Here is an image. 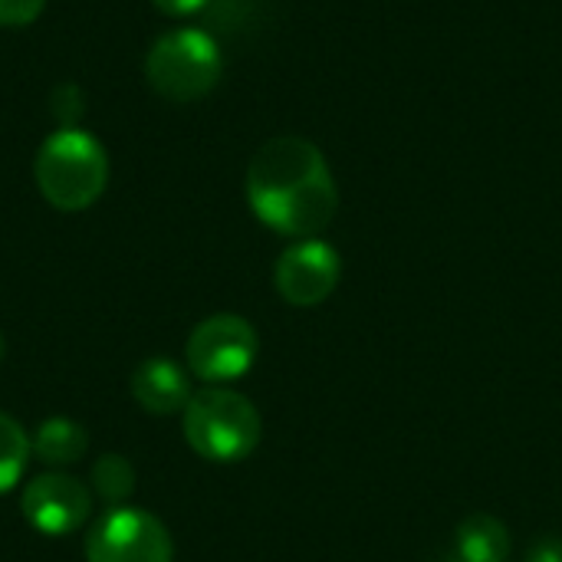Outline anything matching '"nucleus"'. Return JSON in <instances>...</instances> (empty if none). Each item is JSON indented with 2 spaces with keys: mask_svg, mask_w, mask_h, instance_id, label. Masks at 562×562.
Listing matches in <instances>:
<instances>
[{
  "mask_svg": "<svg viewBox=\"0 0 562 562\" xmlns=\"http://www.w3.org/2000/svg\"><path fill=\"white\" fill-rule=\"evenodd\" d=\"M438 562H464V560H458V557L451 553V557H445V560H438Z\"/></svg>",
  "mask_w": 562,
  "mask_h": 562,
  "instance_id": "17",
  "label": "nucleus"
},
{
  "mask_svg": "<svg viewBox=\"0 0 562 562\" xmlns=\"http://www.w3.org/2000/svg\"><path fill=\"white\" fill-rule=\"evenodd\" d=\"M165 16H191L207 7V0H151Z\"/></svg>",
  "mask_w": 562,
  "mask_h": 562,
  "instance_id": "16",
  "label": "nucleus"
},
{
  "mask_svg": "<svg viewBox=\"0 0 562 562\" xmlns=\"http://www.w3.org/2000/svg\"><path fill=\"white\" fill-rule=\"evenodd\" d=\"M92 487L102 501L119 507L135 491V471L122 454H102L92 464Z\"/></svg>",
  "mask_w": 562,
  "mask_h": 562,
  "instance_id": "13",
  "label": "nucleus"
},
{
  "mask_svg": "<svg viewBox=\"0 0 562 562\" xmlns=\"http://www.w3.org/2000/svg\"><path fill=\"white\" fill-rule=\"evenodd\" d=\"M184 415V441L191 451L214 464H237L260 445L263 422L254 402L234 389L211 385L191 395Z\"/></svg>",
  "mask_w": 562,
  "mask_h": 562,
  "instance_id": "3",
  "label": "nucleus"
},
{
  "mask_svg": "<svg viewBox=\"0 0 562 562\" xmlns=\"http://www.w3.org/2000/svg\"><path fill=\"white\" fill-rule=\"evenodd\" d=\"M30 454H33V448H30L26 431L10 415L0 412V497L20 484Z\"/></svg>",
  "mask_w": 562,
  "mask_h": 562,
  "instance_id": "12",
  "label": "nucleus"
},
{
  "mask_svg": "<svg viewBox=\"0 0 562 562\" xmlns=\"http://www.w3.org/2000/svg\"><path fill=\"white\" fill-rule=\"evenodd\" d=\"M168 527L138 507H112L86 537V562H171Z\"/></svg>",
  "mask_w": 562,
  "mask_h": 562,
  "instance_id": "6",
  "label": "nucleus"
},
{
  "mask_svg": "<svg viewBox=\"0 0 562 562\" xmlns=\"http://www.w3.org/2000/svg\"><path fill=\"white\" fill-rule=\"evenodd\" d=\"M247 204L263 227L306 240L333 224L339 188L319 145L300 135H277L247 165Z\"/></svg>",
  "mask_w": 562,
  "mask_h": 562,
  "instance_id": "1",
  "label": "nucleus"
},
{
  "mask_svg": "<svg viewBox=\"0 0 562 562\" xmlns=\"http://www.w3.org/2000/svg\"><path fill=\"white\" fill-rule=\"evenodd\" d=\"M20 510L33 530L43 537H69L76 533L92 514V494L69 474H40L26 484L20 497Z\"/></svg>",
  "mask_w": 562,
  "mask_h": 562,
  "instance_id": "8",
  "label": "nucleus"
},
{
  "mask_svg": "<svg viewBox=\"0 0 562 562\" xmlns=\"http://www.w3.org/2000/svg\"><path fill=\"white\" fill-rule=\"evenodd\" d=\"M132 398L148 415H178L191 402V382L171 359H145L132 375Z\"/></svg>",
  "mask_w": 562,
  "mask_h": 562,
  "instance_id": "9",
  "label": "nucleus"
},
{
  "mask_svg": "<svg viewBox=\"0 0 562 562\" xmlns=\"http://www.w3.org/2000/svg\"><path fill=\"white\" fill-rule=\"evenodd\" d=\"M33 178L56 211L92 207L109 184V155L95 135L79 125H59L36 151Z\"/></svg>",
  "mask_w": 562,
  "mask_h": 562,
  "instance_id": "2",
  "label": "nucleus"
},
{
  "mask_svg": "<svg viewBox=\"0 0 562 562\" xmlns=\"http://www.w3.org/2000/svg\"><path fill=\"white\" fill-rule=\"evenodd\" d=\"M257 329L237 313H217L194 326L188 336V369L207 385H227L247 375L257 362Z\"/></svg>",
  "mask_w": 562,
  "mask_h": 562,
  "instance_id": "5",
  "label": "nucleus"
},
{
  "mask_svg": "<svg viewBox=\"0 0 562 562\" xmlns=\"http://www.w3.org/2000/svg\"><path fill=\"white\" fill-rule=\"evenodd\" d=\"M342 277V260L333 244L306 237L290 244L273 267V286L290 306H319L326 303Z\"/></svg>",
  "mask_w": 562,
  "mask_h": 562,
  "instance_id": "7",
  "label": "nucleus"
},
{
  "mask_svg": "<svg viewBox=\"0 0 562 562\" xmlns=\"http://www.w3.org/2000/svg\"><path fill=\"white\" fill-rule=\"evenodd\" d=\"M0 362H3V336H0Z\"/></svg>",
  "mask_w": 562,
  "mask_h": 562,
  "instance_id": "18",
  "label": "nucleus"
},
{
  "mask_svg": "<svg viewBox=\"0 0 562 562\" xmlns=\"http://www.w3.org/2000/svg\"><path fill=\"white\" fill-rule=\"evenodd\" d=\"M33 454L49 464V468H69L76 464L79 458H86L89 451V435L82 425L69 422V418H49L43 422L36 431H33V441H30Z\"/></svg>",
  "mask_w": 562,
  "mask_h": 562,
  "instance_id": "11",
  "label": "nucleus"
},
{
  "mask_svg": "<svg viewBox=\"0 0 562 562\" xmlns=\"http://www.w3.org/2000/svg\"><path fill=\"white\" fill-rule=\"evenodd\" d=\"M524 562H562V537H543V540H537L527 550Z\"/></svg>",
  "mask_w": 562,
  "mask_h": 562,
  "instance_id": "15",
  "label": "nucleus"
},
{
  "mask_svg": "<svg viewBox=\"0 0 562 562\" xmlns=\"http://www.w3.org/2000/svg\"><path fill=\"white\" fill-rule=\"evenodd\" d=\"M43 7L46 0H0V26L7 30L30 26L43 13Z\"/></svg>",
  "mask_w": 562,
  "mask_h": 562,
  "instance_id": "14",
  "label": "nucleus"
},
{
  "mask_svg": "<svg viewBox=\"0 0 562 562\" xmlns=\"http://www.w3.org/2000/svg\"><path fill=\"white\" fill-rule=\"evenodd\" d=\"M454 557L464 562H507L510 530L491 514H471L454 530Z\"/></svg>",
  "mask_w": 562,
  "mask_h": 562,
  "instance_id": "10",
  "label": "nucleus"
},
{
  "mask_svg": "<svg viewBox=\"0 0 562 562\" xmlns=\"http://www.w3.org/2000/svg\"><path fill=\"white\" fill-rule=\"evenodd\" d=\"M224 72V56L217 40L198 26H178L158 36L145 56L148 86L168 102L204 99Z\"/></svg>",
  "mask_w": 562,
  "mask_h": 562,
  "instance_id": "4",
  "label": "nucleus"
}]
</instances>
